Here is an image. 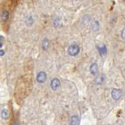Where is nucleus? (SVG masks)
<instances>
[{
  "mask_svg": "<svg viewBox=\"0 0 125 125\" xmlns=\"http://www.w3.org/2000/svg\"><path fill=\"white\" fill-rule=\"evenodd\" d=\"M1 116H2V119L6 120V119L8 118V117H9V112H8V111L6 110V109H4V110L2 111Z\"/></svg>",
  "mask_w": 125,
  "mask_h": 125,
  "instance_id": "9d476101",
  "label": "nucleus"
},
{
  "mask_svg": "<svg viewBox=\"0 0 125 125\" xmlns=\"http://www.w3.org/2000/svg\"><path fill=\"white\" fill-rule=\"evenodd\" d=\"M80 124V119L77 116H73L70 118V124L71 125H78Z\"/></svg>",
  "mask_w": 125,
  "mask_h": 125,
  "instance_id": "423d86ee",
  "label": "nucleus"
},
{
  "mask_svg": "<svg viewBox=\"0 0 125 125\" xmlns=\"http://www.w3.org/2000/svg\"><path fill=\"white\" fill-rule=\"evenodd\" d=\"M98 50H99V52L101 56L105 55V54H106V52H107L106 46H105V45H103L102 46H98Z\"/></svg>",
  "mask_w": 125,
  "mask_h": 125,
  "instance_id": "6e6552de",
  "label": "nucleus"
},
{
  "mask_svg": "<svg viewBox=\"0 0 125 125\" xmlns=\"http://www.w3.org/2000/svg\"><path fill=\"white\" fill-rule=\"evenodd\" d=\"M98 70H99V66L97 63H93L90 66V72L93 76H95L98 73Z\"/></svg>",
  "mask_w": 125,
  "mask_h": 125,
  "instance_id": "39448f33",
  "label": "nucleus"
},
{
  "mask_svg": "<svg viewBox=\"0 0 125 125\" xmlns=\"http://www.w3.org/2000/svg\"><path fill=\"white\" fill-rule=\"evenodd\" d=\"M67 51L70 56H76L80 52V47L77 44H72L69 46Z\"/></svg>",
  "mask_w": 125,
  "mask_h": 125,
  "instance_id": "f257e3e1",
  "label": "nucleus"
},
{
  "mask_svg": "<svg viewBox=\"0 0 125 125\" xmlns=\"http://www.w3.org/2000/svg\"><path fill=\"white\" fill-rule=\"evenodd\" d=\"M111 95L114 100H118L120 98L121 95H122V91L120 89H113L112 91Z\"/></svg>",
  "mask_w": 125,
  "mask_h": 125,
  "instance_id": "f03ea898",
  "label": "nucleus"
},
{
  "mask_svg": "<svg viewBox=\"0 0 125 125\" xmlns=\"http://www.w3.org/2000/svg\"><path fill=\"white\" fill-rule=\"evenodd\" d=\"M99 22H98V21H95L92 24V28L93 31H96V30L99 29Z\"/></svg>",
  "mask_w": 125,
  "mask_h": 125,
  "instance_id": "9b49d317",
  "label": "nucleus"
},
{
  "mask_svg": "<svg viewBox=\"0 0 125 125\" xmlns=\"http://www.w3.org/2000/svg\"><path fill=\"white\" fill-rule=\"evenodd\" d=\"M121 38H122L123 40H125V28L122 30V32H121Z\"/></svg>",
  "mask_w": 125,
  "mask_h": 125,
  "instance_id": "ddd939ff",
  "label": "nucleus"
},
{
  "mask_svg": "<svg viewBox=\"0 0 125 125\" xmlns=\"http://www.w3.org/2000/svg\"><path fill=\"white\" fill-rule=\"evenodd\" d=\"M104 80H105V76H104V75H103V74H101V75L98 76L95 78V83L96 84H102L104 82Z\"/></svg>",
  "mask_w": 125,
  "mask_h": 125,
  "instance_id": "0eeeda50",
  "label": "nucleus"
},
{
  "mask_svg": "<svg viewBox=\"0 0 125 125\" xmlns=\"http://www.w3.org/2000/svg\"><path fill=\"white\" fill-rule=\"evenodd\" d=\"M8 17H9V14H8L7 12H6V11L2 14V21H6L8 19Z\"/></svg>",
  "mask_w": 125,
  "mask_h": 125,
  "instance_id": "f8f14e48",
  "label": "nucleus"
},
{
  "mask_svg": "<svg viewBox=\"0 0 125 125\" xmlns=\"http://www.w3.org/2000/svg\"><path fill=\"white\" fill-rule=\"evenodd\" d=\"M49 42L48 40H46V39H45V40H43V42H42V48H43V50H47L49 47Z\"/></svg>",
  "mask_w": 125,
  "mask_h": 125,
  "instance_id": "1a4fd4ad",
  "label": "nucleus"
},
{
  "mask_svg": "<svg viewBox=\"0 0 125 125\" xmlns=\"http://www.w3.org/2000/svg\"><path fill=\"white\" fill-rule=\"evenodd\" d=\"M4 55V51L3 50H0V56H2Z\"/></svg>",
  "mask_w": 125,
  "mask_h": 125,
  "instance_id": "4468645a",
  "label": "nucleus"
},
{
  "mask_svg": "<svg viewBox=\"0 0 125 125\" xmlns=\"http://www.w3.org/2000/svg\"><path fill=\"white\" fill-rule=\"evenodd\" d=\"M2 42H0V47H2Z\"/></svg>",
  "mask_w": 125,
  "mask_h": 125,
  "instance_id": "2eb2a0df",
  "label": "nucleus"
},
{
  "mask_svg": "<svg viewBox=\"0 0 125 125\" xmlns=\"http://www.w3.org/2000/svg\"><path fill=\"white\" fill-rule=\"evenodd\" d=\"M46 78H47L46 73L45 72H40L37 75V81L38 83H42L46 80Z\"/></svg>",
  "mask_w": 125,
  "mask_h": 125,
  "instance_id": "7ed1b4c3",
  "label": "nucleus"
},
{
  "mask_svg": "<svg viewBox=\"0 0 125 125\" xmlns=\"http://www.w3.org/2000/svg\"></svg>",
  "mask_w": 125,
  "mask_h": 125,
  "instance_id": "dca6fc26",
  "label": "nucleus"
},
{
  "mask_svg": "<svg viewBox=\"0 0 125 125\" xmlns=\"http://www.w3.org/2000/svg\"><path fill=\"white\" fill-rule=\"evenodd\" d=\"M60 86V80H59L58 79H53L52 80V82H51V88H52V90H56L58 89V87Z\"/></svg>",
  "mask_w": 125,
  "mask_h": 125,
  "instance_id": "20e7f679",
  "label": "nucleus"
}]
</instances>
